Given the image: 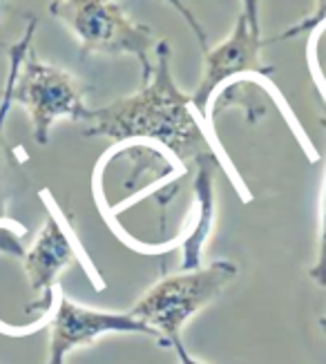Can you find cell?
Here are the masks:
<instances>
[{"instance_id": "1", "label": "cell", "mask_w": 326, "mask_h": 364, "mask_svg": "<svg viewBox=\"0 0 326 364\" xmlns=\"http://www.w3.org/2000/svg\"><path fill=\"white\" fill-rule=\"evenodd\" d=\"M85 136H103L121 146L148 141L168 150L181 164H197L217 156L212 141L201 125L192 97L177 87L173 78V47L159 41L154 47V70L141 90L105 107L89 109Z\"/></svg>"}, {"instance_id": "2", "label": "cell", "mask_w": 326, "mask_h": 364, "mask_svg": "<svg viewBox=\"0 0 326 364\" xmlns=\"http://www.w3.org/2000/svg\"><path fill=\"white\" fill-rule=\"evenodd\" d=\"M34 31L36 18L29 16L23 38L9 47L7 76L11 83V101L25 107L29 114L34 141L38 146H48L52 128L58 121L85 123L92 107L85 105V87L81 81L38 58L32 47Z\"/></svg>"}, {"instance_id": "3", "label": "cell", "mask_w": 326, "mask_h": 364, "mask_svg": "<svg viewBox=\"0 0 326 364\" xmlns=\"http://www.w3.org/2000/svg\"><path fill=\"white\" fill-rule=\"evenodd\" d=\"M48 9L79 41L83 58L89 54L134 56L141 65V83L150 81L154 70L150 52L157 47L154 31L132 21L116 0H52Z\"/></svg>"}, {"instance_id": "4", "label": "cell", "mask_w": 326, "mask_h": 364, "mask_svg": "<svg viewBox=\"0 0 326 364\" xmlns=\"http://www.w3.org/2000/svg\"><path fill=\"white\" fill-rule=\"evenodd\" d=\"M237 273L239 268L235 264L222 259L168 275L146 291L128 313L150 326L161 346H170L175 340H181V331L188 320L219 297Z\"/></svg>"}, {"instance_id": "5", "label": "cell", "mask_w": 326, "mask_h": 364, "mask_svg": "<svg viewBox=\"0 0 326 364\" xmlns=\"http://www.w3.org/2000/svg\"><path fill=\"white\" fill-rule=\"evenodd\" d=\"M50 322V349L45 364H67L72 351L89 346L103 336L110 333H138L157 340V333L132 318L130 313H112V311H99L72 302V299L60 291L54 293V304L48 315Z\"/></svg>"}, {"instance_id": "6", "label": "cell", "mask_w": 326, "mask_h": 364, "mask_svg": "<svg viewBox=\"0 0 326 364\" xmlns=\"http://www.w3.org/2000/svg\"><path fill=\"white\" fill-rule=\"evenodd\" d=\"M261 47H263L261 34H255L248 21L244 18V14H239L230 36L217 47H210L208 52H204V74H201V83L192 94V105L197 109V114L204 117L208 125L212 121V101L224 83L248 72L253 74L273 72V68L261 65L259 60Z\"/></svg>"}, {"instance_id": "7", "label": "cell", "mask_w": 326, "mask_h": 364, "mask_svg": "<svg viewBox=\"0 0 326 364\" xmlns=\"http://www.w3.org/2000/svg\"><path fill=\"white\" fill-rule=\"evenodd\" d=\"M76 255L79 250H76L72 232L63 224V217L56 210H50L34 244L21 257L29 291L34 295L27 313H38L40 318L48 320L54 304V293L58 289L56 279L76 259Z\"/></svg>"}, {"instance_id": "8", "label": "cell", "mask_w": 326, "mask_h": 364, "mask_svg": "<svg viewBox=\"0 0 326 364\" xmlns=\"http://www.w3.org/2000/svg\"><path fill=\"white\" fill-rule=\"evenodd\" d=\"M195 175V226L181 246V271H192L201 266V252L214 224V170L219 166V156H204L197 164Z\"/></svg>"}, {"instance_id": "9", "label": "cell", "mask_w": 326, "mask_h": 364, "mask_svg": "<svg viewBox=\"0 0 326 364\" xmlns=\"http://www.w3.org/2000/svg\"><path fill=\"white\" fill-rule=\"evenodd\" d=\"M13 101H11V83H9V76L5 78V87L3 94H0V224H13V221L7 217L9 210V201L16 193V177H18V168L13 164L11 154L5 146V121L7 114L11 109Z\"/></svg>"}, {"instance_id": "10", "label": "cell", "mask_w": 326, "mask_h": 364, "mask_svg": "<svg viewBox=\"0 0 326 364\" xmlns=\"http://www.w3.org/2000/svg\"><path fill=\"white\" fill-rule=\"evenodd\" d=\"M322 128L326 130V119H322ZM310 279L317 287L326 289V175L322 183V195H320V235H317V259L315 266L308 271Z\"/></svg>"}, {"instance_id": "11", "label": "cell", "mask_w": 326, "mask_h": 364, "mask_svg": "<svg viewBox=\"0 0 326 364\" xmlns=\"http://www.w3.org/2000/svg\"><path fill=\"white\" fill-rule=\"evenodd\" d=\"M324 23H326V0H315L313 14H308L306 18H302L300 23L290 25L286 31H282V34L277 36V41H286V38H295V36H302V34H310V31H315Z\"/></svg>"}, {"instance_id": "12", "label": "cell", "mask_w": 326, "mask_h": 364, "mask_svg": "<svg viewBox=\"0 0 326 364\" xmlns=\"http://www.w3.org/2000/svg\"><path fill=\"white\" fill-rule=\"evenodd\" d=\"M161 3H165V5H170L173 7L181 18L188 23V27H190V31L195 34V38H197V43H199V47H201V52H208L210 50V45H208V36H206V31H204V25H201L197 18H195V14L185 7V3L183 0H161Z\"/></svg>"}, {"instance_id": "13", "label": "cell", "mask_w": 326, "mask_h": 364, "mask_svg": "<svg viewBox=\"0 0 326 364\" xmlns=\"http://www.w3.org/2000/svg\"><path fill=\"white\" fill-rule=\"evenodd\" d=\"M259 9H261V0H241V14L244 18L251 25L255 34H261V18H259Z\"/></svg>"}, {"instance_id": "14", "label": "cell", "mask_w": 326, "mask_h": 364, "mask_svg": "<svg viewBox=\"0 0 326 364\" xmlns=\"http://www.w3.org/2000/svg\"><path fill=\"white\" fill-rule=\"evenodd\" d=\"M170 349H175L179 364H206V362H201V360L192 358V355L188 353V349H185V346H183V342H181V340H175L173 344H170Z\"/></svg>"}, {"instance_id": "15", "label": "cell", "mask_w": 326, "mask_h": 364, "mask_svg": "<svg viewBox=\"0 0 326 364\" xmlns=\"http://www.w3.org/2000/svg\"><path fill=\"white\" fill-rule=\"evenodd\" d=\"M320 326H322V331H324V336H326V315H322V318H320Z\"/></svg>"}, {"instance_id": "16", "label": "cell", "mask_w": 326, "mask_h": 364, "mask_svg": "<svg viewBox=\"0 0 326 364\" xmlns=\"http://www.w3.org/2000/svg\"><path fill=\"white\" fill-rule=\"evenodd\" d=\"M0 7H3V0H0ZM0 36H3V25H0Z\"/></svg>"}]
</instances>
